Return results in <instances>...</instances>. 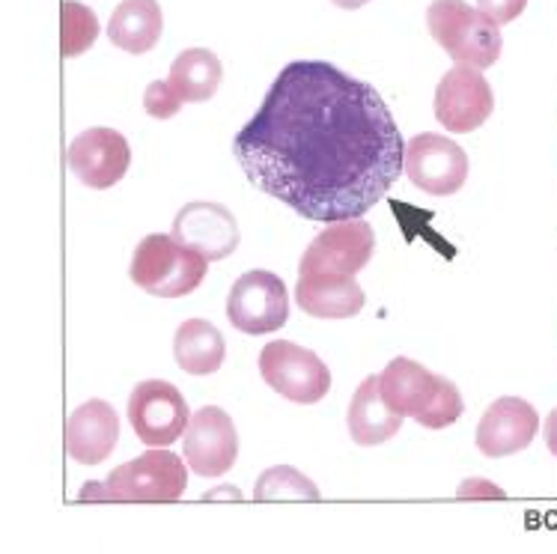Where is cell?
<instances>
[{"label": "cell", "mask_w": 557, "mask_h": 554, "mask_svg": "<svg viewBox=\"0 0 557 554\" xmlns=\"http://www.w3.org/2000/svg\"><path fill=\"white\" fill-rule=\"evenodd\" d=\"M403 149L373 84L325 60L286 63L233 137L253 188L322 224L364 218L399 180Z\"/></svg>", "instance_id": "cell-1"}, {"label": "cell", "mask_w": 557, "mask_h": 554, "mask_svg": "<svg viewBox=\"0 0 557 554\" xmlns=\"http://www.w3.org/2000/svg\"><path fill=\"white\" fill-rule=\"evenodd\" d=\"M385 403L403 418H414L426 430H444L462 418L466 403L459 387L411 358H394L379 376Z\"/></svg>", "instance_id": "cell-2"}, {"label": "cell", "mask_w": 557, "mask_h": 554, "mask_svg": "<svg viewBox=\"0 0 557 554\" xmlns=\"http://www.w3.org/2000/svg\"><path fill=\"white\" fill-rule=\"evenodd\" d=\"M188 468L176 453L149 447L144 456L114 468L104 483L90 480L81 501H125V504H173L185 495Z\"/></svg>", "instance_id": "cell-3"}, {"label": "cell", "mask_w": 557, "mask_h": 554, "mask_svg": "<svg viewBox=\"0 0 557 554\" xmlns=\"http://www.w3.org/2000/svg\"><path fill=\"white\" fill-rule=\"evenodd\" d=\"M209 260L183 245L173 233H152L135 248L132 281L156 298H183L206 281Z\"/></svg>", "instance_id": "cell-4"}, {"label": "cell", "mask_w": 557, "mask_h": 554, "mask_svg": "<svg viewBox=\"0 0 557 554\" xmlns=\"http://www.w3.org/2000/svg\"><path fill=\"white\" fill-rule=\"evenodd\" d=\"M426 27L438 46L454 57L456 63L474 69H490L498 63L500 27L466 0H433L426 10Z\"/></svg>", "instance_id": "cell-5"}, {"label": "cell", "mask_w": 557, "mask_h": 554, "mask_svg": "<svg viewBox=\"0 0 557 554\" xmlns=\"http://www.w3.org/2000/svg\"><path fill=\"white\" fill-rule=\"evenodd\" d=\"M260 376L272 391L298 406H313L331 391V370L325 361L293 340H274L262 346Z\"/></svg>", "instance_id": "cell-6"}, {"label": "cell", "mask_w": 557, "mask_h": 554, "mask_svg": "<svg viewBox=\"0 0 557 554\" xmlns=\"http://www.w3.org/2000/svg\"><path fill=\"white\" fill-rule=\"evenodd\" d=\"M188 420H191V408L185 403L183 391L171 382L147 379L135 385L128 396V423L137 442H144L147 447H171L173 442H180Z\"/></svg>", "instance_id": "cell-7"}, {"label": "cell", "mask_w": 557, "mask_h": 554, "mask_svg": "<svg viewBox=\"0 0 557 554\" xmlns=\"http://www.w3.org/2000/svg\"><path fill=\"white\" fill-rule=\"evenodd\" d=\"M227 319L242 334H272L289 319V293L274 272L253 269L233 283L227 295Z\"/></svg>", "instance_id": "cell-8"}, {"label": "cell", "mask_w": 557, "mask_h": 554, "mask_svg": "<svg viewBox=\"0 0 557 554\" xmlns=\"http://www.w3.org/2000/svg\"><path fill=\"white\" fill-rule=\"evenodd\" d=\"M403 170L414 188L433 197H450L466 185L468 156L450 137L423 132L403 149Z\"/></svg>", "instance_id": "cell-9"}, {"label": "cell", "mask_w": 557, "mask_h": 554, "mask_svg": "<svg viewBox=\"0 0 557 554\" xmlns=\"http://www.w3.org/2000/svg\"><path fill=\"white\" fill-rule=\"evenodd\" d=\"M492 111L495 93L490 81L483 78V69L456 63L435 87V120L454 135H468L480 128Z\"/></svg>", "instance_id": "cell-10"}, {"label": "cell", "mask_w": 557, "mask_h": 554, "mask_svg": "<svg viewBox=\"0 0 557 554\" xmlns=\"http://www.w3.org/2000/svg\"><path fill=\"white\" fill-rule=\"evenodd\" d=\"M185 463L194 475L221 477L239 459V432L224 408L203 406L194 411L183 432Z\"/></svg>", "instance_id": "cell-11"}, {"label": "cell", "mask_w": 557, "mask_h": 554, "mask_svg": "<svg viewBox=\"0 0 557 554\" xmlns=\"http://www.w3.org/2000/svg\"><path fill=\"white\" fill-rule=\"evenodd\" d=\"M375 236L373 226L364 218L334 221L319 233L301 257V272H331V274H358L364 272L367 262L373 260Z\"/></svg>", "instance_id": "cell-12"}, {"label": "cell", "mask_w": 557, "mask_h": 554, "mask_svg": "<svg viewBox=\"0 0 557 554\" xmlns=\"http://www.w3.org/2000/svg\"><path fill=\"white\" fill-rule=\"evenodd\" d=\"M132 164V149L114 128H87L69 144V168L87 188L104 192L123 180Z\"/></svg>", "instance_id": "cell-13"}, {"label": "cell", "mask_w": 557, "mask_h": 554, "mask_svg": "<svg viewBox=\"0 0 557 554\" xmlns=\"http://www.w3.org/2000/svg\"><path fill=\"white\" fill-rule=\"evenodd\" d=\"M173 236L197 254H203L209 262L227 260L242 242L236 216L227 206L212 204V200H194L183 206L173 218Z\"/></svg>", "instance_id": "cell-14"}, {"label": "cell", "mask_w": 557, "mask_h": 554, "mask_svg": "<svg viewBox=\"0 0 557 554\" xmlns=\"http://www.w3.org/2000/svg\"><path fill=\"white\" fill-rule=\"evenodd\" d=\"M540 415L522 396H500L495 399L478 423V447L490 459H504L524 451L536 439Z\"/></svg>", "instance_id": "cell-15"}, {"label": "cell", "mask_w": 557, "mask_h": 554, "mask_svg": "<svg viewBox=\"0 0 557 554\" xmlns=\"http://www.w3.org/2000/svg\"><path fill=\"white\" fill-rule=\"evenodd\" d=\"M120 439V415L111 403L90 399L69 415L66 423V451L81 465L104 463Z\"/></svg>", "instance_id": "cell-16"}, {"label": "cell", "mask_w": 557, "mask_h": 554, "mask_svg": "<svg viewBox=\"0 0 557 554\" xmlns=\"http://www.w3.org/2000/svg\"><path fill=\"white\" fill-rule=\"evenodd\" d=\"M298 307L317 319H349L364 310L367 295L355 274L301 272L296 286Z\"/></svg>", "instance_id": "cell-17"}, {"label": "cell", "mask_w": 557, "mask_h": 554, "mask_svg": "<svg viewBox=\"0 0 557 554\" xmlns=\"http://www.w3.org/2000/svg\"><path fill=\"white\" fill-rule=\"evenodd\" d=\"M346 423H349V435L355 444L361 447H373V444H385L394 439L403 427V415L387 406L382 387H379V376H367L364 382L355 391L349 411H346Z\"/></svg>", "instance_id": "cell-18"}, {"label": "cell", "mask_w": 557, "mask_h": 554, "mask_svg": "<svg viewBox=\"0 0 557 554\" xmlns=\"http://www.w3.org/2000/svg\"><path fill=\"white\" fill-rule=\"evenodd\" d=\"M164 30L159 0H123L111 15L108 36L125 54H147L159 46Z\"/></svg>", "instance_id": "cell-19"}, {"label": "cell", "mask_w": 557, "mask_h": 554, "mask_svg": "<svg viewBox=\"0 0 557 554\" xmlns=\"http://www.w3.org/2000/svg\"><path fill=\"white\" fill-rule=\"evenodd\" d=\"M173 358L180 370L191 376H212L224 367L227 343L224 334L206 319H185L173 337Z\"/></svg>", "instance_id": "cell-20"}, {"label": "cell", "mask_w": 557, "mask_h": 554, "mask_svg": "<svg viewBox=\"0 0 557 554\" xmlns=\"http://www.w3.org/2000/svg\"><path fill=\"white\" fill-rule=\"evenodd\" d=\"M224 78V66L209 48H185L171 66V87L183 102H206L212 99Z\"/></svg>", "instance_id": "cell-21"}, {"label": "cell", "mask_w": 557, "mask_h": 554, "mask_svg": "<svg viewBox=\"0 0 557 554\" xmlns=\"http://www.w3.org/2000/svg\"><path fill=\"white\" fill-rule=\"evenodd\" d=\"M317 483L289 465L262 471L253 489V501H319Z\"/></svg>", "instance_id": "cell-22"}, {"label": "cell", "mask_w": 557, "mask_h": 554, "mask_svg": "<svg viewBox=\"0 0 557 554\" xmlns=\"http://www.w3.org/2000/svg\"><path fill=\"white\" fill-rule=\"evenodd\" d=\"M99 36V19L90 7H84L78 0H63V57H81L87 48H92Z\"/></svg>", "instance_id": "cell-23"}, {"label": "cell", "mask_w": 557, "mask_h": 554, "mask_svg": "<svg viewBox=\"0 0 557 554\" xmlns=\"http://www.w3.org/2000/svg\"><path fill=\"white\" fill-rule=\"evenodd\" d=\"M183 99H180V93L173 90L171 81H152L144 93V108L152 120H171L180 113L183 108Z\"/></svg>", "instance_id": "cell-24"}, {"label": "cell", "mask_w": 557, "mask_h": 554, "mask_svg": "<svg viewBox=\"0 0 557 554\" xmlns=\"http://www.w3.org/2000/svg\"><path fill=\"white\" fill-rule=\"evenodd\" d=\"M524 7H528V0H478V10L483 15H490L498 27L516 22L524 12Z\"/></svg>", "instance_id": "cell-25"}, {"label": "cell", "mask_w": 557, "mask_h": 554, "mask_svg": "<svg viewBox=\"0 0 557 554\" xmlns=\"http://www.w3.org/2000/svg\"><path fill=\"white\" fill-rule=\"evenodd\" d=\"M478 492H483V495H495V498H504V492L492 487L490 480H466V483H462V489H459V498L478 495Z\"/></svg>", "instance_id": "cell-26"}, {"label": "cell", "mask_w": 557, "mask_h": 554, "mask_svg": "<svg viewBox=\"0 0 557 554\" xmlns=\"http://www.w3.org/2000/svg\"><path fill=\"white\" fill-rule=\"evenodd\" d=\"M543 435H546V447L557 456V408L548 415L546 420V430H543Z\"/></svg>", "instance_id": "cell-27"}, {"label": "cell", "mask_w": 557, "mask_h": 554, "mask_svg": "<svg viewBox=\"0 0 557 554\" xmlns=\"http://www.w3.org/2000/svg\"><path fill=\"white\" fill-rule=\"evenodd\" d=\"M334 7H341V10H361L364 3H370V0H331Z\"/></svg>", "instance_id": "cell-28"}]
</instances>
